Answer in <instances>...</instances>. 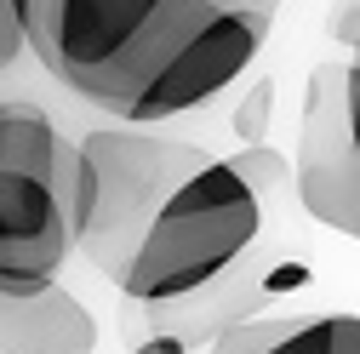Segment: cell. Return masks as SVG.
<instances>
[{
  "instance_id": "2",
  "label": "cell",
  "mask_w": 360,
  "mask_h": 354,
  "mask_svg": "<svg viewBox=\"0 0 360 354\" xmlns=\"http://www.w3.org/2000/svg\"><path fill=\"white\" fill-rule=\"evenodd\" d=\"M212 155L189 138H160L149 126H98L69 149V235L98 275L120 280L143 246L155 211Z\"/></svg>"
},
{
  "instance_id": "7",
  "label": "cell",
  "mask_w": 360,
  "mask_h": 354,
  "mask_svg": "<svg viewBox=\"0 0 360 354\" xmlns=\"http://www.w3.org/2000/svg\"><path fill=\"white\" fill-rule=\"evenodd\" d=\"M0 354H98V320L75 291H0Z\"/></svg>"
},
{
  "instance_id": "13",
  "label": "cell",
  "mask_w": 360,
  "mask_h": 354,
  "mask_svg": "<svg viewBox=\"0 0 360 354\" xmlns=\"http://www.w3.org/2000/svg\"><path fill=\"white\" fill-rule=\"evenodd\" d=\"M343 120H349V143H354V160H360V58L343 63Z\"/></svg>"
},
{
  "instance_id": "9",
  "label": "cell",
  "mask_w": 360,
  "mask_h": 354,
  "mask_svg": "<svg viewBox=\"0 0 360 354\" xmlns=\"http://www.w3.org/2000/svg\"><path fill=\"white\" fill-rule=\"evenodd\" d=\"M229 166H235L246 183H252V195H257L263 206L275 200V195H286V189H292V160H286L281 149H269V143H246Z\"/></svg>"
},
{
  "instance_id": "14",
  "label": "cell",
  "mask_w": 360,
  "mask_h": 354,
  "mask_svg": "<svg viewBox=\"0 0 360 354\" xmlns=\"http://www.w3.org/2000/svg\"><path fill=\"white\" fill-rule=\"evenodd\" d=\"M263 6H281V0H263Z\"/></svg>"
},
{
  "instance_id": "10",
  "label": "cell",
  "mask_w": 360,
  "mask_h": 354,
  "mask_svg": "<svg viewBox=\"0 0 360 354\" xmlns=\"http://www.w3.org/2000/svg\"><path fill=\"white\" fill-rule=\"evenodd\" d=\"M29 29H34V0H0V74L29 52Z\"/></svg>"
},
{
  "instance_id": "8",
  "label": "cell",
  "mask_w": 360,
  "mask_h": 354,
  "mask_svg": "<svg viewBox=\"0 0 360 354\" xmlns=\"http://www.w3.org/2000/svg\"><path fill=\"white\" fill-rule=\"evenodd\" d=\"M212 354H360V315L326 308V315L235 320L212 343Z\"/></svg>"
},
{
  "instance_id": "3",
  "label": "cell",
  "mask_w": 360,
  "mask_h": 354,
  "mask_svg": "<svg viewBox=\"0 0 360 354\" xmlns=\"http://www.w3.org/2000/svg\"><path fill=\"white\" fill-rule=\"evenodd\" d=\"M263 235V200L229 160H206L172 189V200L155 211L143 246L131 251L126 275L115 280L131 303L172 308L184 297H200L217 286Z\"/></svg>"
},
{
  "instance_id": "11",
  "label": "cell",
  "mask_w": 360,
  "mask_h": 354,
  "mask_svg": "<svg viewBox=\"0 0 360 354\" xmlns=\"http://www.w3.org/2000/svg\"><path fill=\"white\" fill-rule=\"evenodd\" d=\"M269 114H275V80H257L252 92L240 98V109H235L240 143H263V138H269Z\"/></svg>"
},
{
  "instance_id": "4",
  "label": "cell",
  "mask_w": 360,
  "mask_h": 354,
  "mask_svg": "<svg viewBox=\"0 0 360 354\" xmlns=\"http://www.w3.org/2000/svg\"><path fill=\"white\" fill-rule=\"evenodd\" d=\"M69 251V149L40 103H0V291L58 286Z\"/></svg>"
},
{
  "instance_id": "6",
  "label": "cell",
  "mask_w": 360,
  "mask_h": 354,
  "mask_svg": "<svg viewBox=\"0 0 360 354\" xmlns=\"http://www.w3.org/2000/svg\"><path fill=\"white\" fill-rule=\"evenodd\" d=\"M166 0H34L29 52L80 98L149 34Z\"/></svg>"
},
{
  "instance_id": "1",
  "label": "cell",
  "mask_w": 360,
  "mask_h": 354,
  "mask_svg": "<svg viewBox=\"0 0 360 354\" xmlns=\"http://www.w3.org/2000/svg\"><path fill=\"white\" fill-rule=\"evenodd\" d=\"M275 6L263 0H166V12L80 103L103 109L120 126H160L189 109H206L217 92L257 63Z\"/></svg>"
},
{
  "instance_id": "5",
  "label": "cell",
  "mask_w": 360,
  "mask_h": 354,
  "mask_svg": "<svg viewBox=\"0 0 360 354\" xmlns=\"http://www.w3.org/2000/svg\"><path fill=\"white\" fill-rule=\"evenodd\" d=\"M292 195L321 229L360 240V160L343 120V63H314L309 92L297 114V149H292Z\"/></svg>"
},
{
  "instance_id": "12",
  "label": "cell",
  "mask_w": 360,
  "mask_h": 354,
  "mask_svg": "<svg viewBox=\"0 0 360 354\" xmlns=\"http://www.w3.org/2000/svg\"><path fill=\"white\" fill-rule=\"evenodd\" d=\"M326 40L332 46H349L360 58V0H332L326 12Z\"/></svg>"
}]
</instances>
